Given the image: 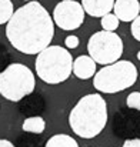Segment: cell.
<instances>
[{"mask_svg":"<svg viewBox=\"0 0 140 147\" xmlns=\"http://www.w3.org/2000/svg\"><path fill=\"white\" fill-rule=\"evenodd\" d=\"M123 147H140V139H127L123 143Z\"/></svg>","mask_w":140,"mask_h":147,"instance_id":"obj_18","label":"cell"},{"mask_svg":"<svg viewBox=\"0 0 140 147\" xmlns=\"http://www.w3.org/2000/svg\"><path fill=\"white\" fill-rule=\"evenodd\" d=\"M130 30H132V36H133L137 42H140V14L132 22Z\"/></svg>","mask_w":140,"mask_h":147,"instance_id":"obj_16","label":"cell"},{"mask_svg":"<svg viewBox=\"0 0 140 147\" xmlns=\"http://www.w3.org/2000/svg\"><path fill=\"white\" fill-rule=\"evenodd\" d=\"M23 131L26 133H34V134H40L45 131L46 129V121L43 117L40 116H33V117H27L24 119L23 124H22Z\"/></svg>","mask_w":140,"mask_h":147,"instance_id":"obj_11","label":"cell"},{"mask_svg":"<svg viewBox=\"0 0 140 147\" xmlns=\"http://www.w3.org/2000/svg\"><path fill=\"white\" fill-rule=\"evenodd\" d=\"M85 9L76 0H62L53 11V20L62 30H76L85 22Z\"/></svg>","mask_w":140,"mask_h":147,"instance_id":"obj_7","label":"cell"},{"mask_svg":"<svg viewBox=\"0 0 140 147\" xmlns=\"http://www.w3.org/2000/svg\"><path fill=\"white\" fill-rule=\"evenodd\" d=\"M0 147H14V144L9 140H4V139H0Z\"/></svg>","mask_w":140,"mask_h":147,"instance_id":"obj_19","label":"cell"},{"mask_svg":"<svg viewBox=\"0 0 140 147\" xmlns=\"http://www.w3.org/2000/svg\"><path fill=\"white\" fill-rule=\"evenodd\" d=\"M113 10L119 20L133 22L140 14V3L139 0H116Z\"/></svg>","mask_w":140,"mask_h":147,"instance_id":"obj_8","label":"cell"},{"mask_svg":"<svg viewBox=\"0 0 140 147\" xmlns=\"http://www.w3.org/2000/svg\"><path fill=\"white\" fill-rule=\"evenodd\" d=\"M119 17L116 16V14H112V13H109V14H106V16H103L101 17V27H103V30H107V32H114L117 27H119Z\"/></svg>","mask_w":140,"mask_h":147,"instance_id":"obj_14","label":"cell"},{"mask_svg":"<svg viewBox=\"0 0 140 147\" xmlns=\"http://www.w3.org/2000/svg\"><path fill=\"white\" fill-rule=\"evenodd\" d=\"M126 104H127V107H130V109L140 110V92L130 93V94L127 96V98H126Z\"/></svg>","mask_w":140,"mask_h":147,"instance_id":"obj_15","label":"cell"},{"mask_svg":"<svg viewBox=\"0 0 140 147\" xmlns=\"http://www.w3.org/2000/svg\"><path fill=\"white\" fill-rule=\"evenodd\" d=\"M14 14V7L11 0H0V24L9 23Z\"/></svg>","mask_w":140,"mask_h":147,"instance_id":"obj_13","label":"cell"},{"mask_svg":"<svg viewBox=\"0 0 140 147\" xmlns=\"http://www.w3.org/2000/svg\"><path fill=\"white\" fill-rule=\"evenodd\" d=\"M64 45H66L67 49H70V50L76 49L79 46V37L77 36H67L66 40H64Z\"/></svg>","mask_w":140,"mask_h":147,"instance_id":"obj_17","label":"cell"},{"mask_svg":"<svg viewBox=\"0 0 140 147\" xmlns=\"http://www.w3.org/2000/svg\"><path fill=\"white\" fill-rule=\"evenodd\" d=\"M46 147H79V144L67 134H54L47 140Z\"/></svg>","mask_w":140,"mask_h":147,"instance_id":"obj_12","label":"cell"},{"mask_svg":"<svg viewBox=\"0 0 140 147\" xmlns=\"http://www.w3.org/2000/svg\"><path fill=\"white\" fill-rule=\"evenodd\" d=\"M70 129L82 139L99 136L107 124V104L99 93L80 98L69 114Z\"/></svg>","mask_w":140,"mask_h":147,"instance_id":"obj_2","label":"cell"},{"mask_svg":"<svg viewBox=\"0 0 140 147\" xmlns=\"http://www.w3.org/2000/svg\"><path fill=\"white\" fill-rule=\"evenodd\" d=\"M96 61L90 56H79L73 61V73L80 80H87L90 77H94L96 71Z\"/></svg>","mask_w":140,"mask_h":147,"instance_id":"obj_9","label":"cell"},{"mask_svg":"<svg viewBox=\"0 0 140 147\" xmlns=\"http://www.w3.org/2000/svg\"><path fill=\"white\" fill-rule=\"evenodd\" d=\"M137 59H139V60H140V50H139V51H137Z\"/></svg>","mask_w":140,"mask_h":147,"instance_id":"obj_20","label":"cell"},{"mask_svg":"<svg viewBox=\"0 0 140 147\" xmlns=\"http://www.w3.org/2000/svg\"><path fill=\"white\" fill-rule=\"evenodd\" d=\"M114 1L116 0H82V6L89 16L103 17L113 10Z\"/></svg>","mask_w":140,"mask_h":147,"instance_id":"obj_10","label":"cell"},{"mask_svg":"<svg viewBox=\"0 0 140 147\" xmlns=\"http://www.w3.org/2000/svg\"><path fill=\"white\" fill-rule=\"evenodd\" d=\"M89 56L96 63L107 66L119 61L123 54V42L114 32H96L87 42Z\"/></svg>","mask_w":140,"mask_h":147,"instance_id":"obj_6","label":"cell"},{"mask_svg":"<svg viewBox=\"0 0 140 147\" xmlns=\"http://www.w3.org/2000/svg\"><path fill=\"white\" fill-rule=\"evenodd\" d=\"M73 61L67 49L62 46H49L36 57V74L47 84H60L73 73Z\"/></svg>","mask_w":140,"mask_h":147,"instance_id":"obj_3","label":"cell"},{"mask_svg":"<svg viewBox=\"0 0 140 147\" xmlns=\"http://www.w3.org/2000/svg\"><path fill=\"white\" fill-rule=\"evenodd\" d=\"M36 87V79L32 70L20 63L9 64L0 73V94L6 100L20 101L32 94Z\"/></svg>","mask_w":140,"mask_h":147,"instance_id":"obj_5","label":"cell"},{"mask_svg":"<svg viewBox=\"0 0 140 147\" xmlns=\"http://www.w3.org/2000/svg\"><path fill=\"white\" fill-rule=\"evenodd\" d=\"M137 69L129 60H119L100 69L93 77L96 90L107 94L123 92L132 87L137 80Z\"/></svg>","mask_w":140,"mask_h":147,"instance_id":"obj_4","label":"cell"},{"mask_svg":"<svg viewBox=\"0 0 140 147\" xmlns=\"http://www.w3.org/2000/svg\"><path fill=\"white\" fill-rule=\"evenodd\" d=\"M26 1H32V0H26Z\"/></svg>","mask_w":140,"mask_h":147,"instance_id":"obj_21","label":"cell"},{"mask_svg":"<svg viewBox=\"0 0 140 147\" xmlns=\"http://www.w3.org/2000/svg\"><path fill=\"white\" fill-rule=\"evenodd\" d=\"M53 17L42 3L32 0L19 7L6 27L10 45L24 54H39L54 36Z\"/></svg>","mask_w":140,"mask_h":147,"instance_id":"obj_1","label":"cell"}]
</instances>
